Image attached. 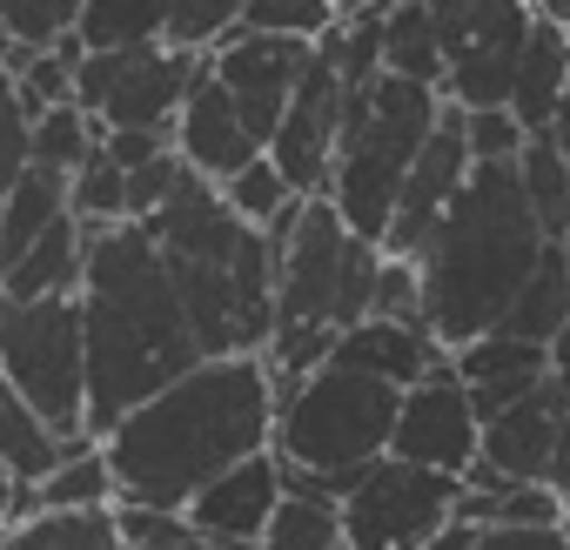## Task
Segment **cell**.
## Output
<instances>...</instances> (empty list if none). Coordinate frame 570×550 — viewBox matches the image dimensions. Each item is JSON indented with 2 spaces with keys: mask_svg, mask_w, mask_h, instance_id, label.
Wrapping results in <instances>:
<instances>
[{
  "mask_svg": "<svg viewBox=\"0 0 570 550\" xmlns=\"http://www.w3.org/2000/svg\"><path fill=\"white\" fill-rule=\"evenodd\" d=\"M275 410H282V390L262 356L195 363L181 383H168L101 436L121 503L181 517L215 477L275 450Z\"/></svg>",
  "mask_w": 570,
  "mask_h": 550,
  "instance_id": "1",
  "label": "cell"
},
{
  "mask_svg": "<svg viewBox=\"0 0 570 550\" xmlns=\"http://www.w3.org/2000/svg\"><path fill=\"white\" fill-rule=\"evenodd\" d=\"M81 323H88V436H108L148 396H161L195 363H208L188 303L141 222L95 228Z\"/></svg>",
  "mask_w": 570,
  "mask_h": 550,
  "instance_id": "2",
  "label": "cell"
},
{
  "mask_svg": "<svg viewBox=\"0 0 570 550\" xmlns=\"http://www.w3.org/2000/svg\"><path fill=\"white\" fill-rule=\"evenodd\" d=\"M543 255H550V235H543V222L523 195L517 161H476L463 195L436 222L430 248L416 255L430 336L450 356L497 336Z\"/></svg>",
  "mask_w": 570,
  "mask_h": 550,
  "instance_id": "3",
  "label": "cell"
},
{
  "mask_svg": "<svg viewBox=\"0 0 570 550\" xmlns=\"http://www.w3.org/2000/svg\"><path fill=\"white\" fill-rule=\"evenodd\" d=\"M188 303V323L202 336V356H268L275 336V242L268 228H248L215 181L195 168L181 188L141 222Z\"/></svg>",
  "mask_w": 570,
  "mask_h": 550,
  "instance_id": "4",
  "label": "cell"
},
{
  "mask_svg": "<svg viewBox=\"0 0 570 550\" xmlns=\"http://www.w3.org/2000/svg\"><path fill=\"white\" fill-rule=\"evenodd\" d=\"M275 242V336H268V376L275 390H296L303 376H316L336 343L376 316V275H383V248L363 242L330 195L296 202L268 228Z\"/></svg>",
  "mask_w": 570,
  "mask_h": 550,
  "instance_id": "5",
  "label": "cell"
},
{
  "mask_svg": "<svg viewBox=\"0 0 570 550\" xmlns=\"http://www.w3.org/2000/svg\"><path fill=\"white\" fill-rule=\"evenodd\" d=\"M443 121V88L403 81V75H376L370 88H350L343 101V141H336V175H330V202L336 215L383 248L403 181L416 168V155L430 148Z\"/></svg>",
  "mask_w": 570,
  "mask_h": 550,
  "instance_id": "6",
  "label": "cell"
},
{
  "mask_svg": "<svg viewBox=\"0 0 570 550\" xmlns=\"http://www.w3.org/2000/svg\"><path fill=\"white\" fill-rule=\"evenodd\" d=\"M396 416H403V390L343 363H323L316 376H303L296 390H282L275 410V456L289 477L343 497L370 463L390 456L396 443Z\"/></svg>",
  "mask_w": 570,
  "mask_h": 550,
  "instance_id": "7",
  "label": "cell"
},
{
  "mask_svg": "<svg viewBox=\"0 0 570 550\" xmlns=\"http://www.w3.org/2000/svg\"><path fill=\"white\" fill-rule=\"evenodd\" d=\"M0 376L41 410V423L61 443L88 436V323H81V296L0 303Z\"/></svg>",
  "mask_w": 570,
  "mask_h": 550,
  "instance_id": "8",
  "label": "cell"
},
{
  "mask_svg": "<svg viewBox=\"0 0 570 550\" xmlns=\"http://www.w3.org/2000/svg\"><path fill=\"white\" fill-rule=\"evenodd\" d=\"M436 14V48H443V101L463 115L510 108L537 8L530 0H430Z\"/></svg>",
  "mask_w": 570,
  "mask_h": 550,
  "instance_id": "9",
  "label": "cell"
},
{
  "mask_svg": "<svg viewBox=\"0 0 570 550\" xmlns=\"http://www.w3.org/2000/svg\"><path fill=\"white\" fill-rule=\"evenodd\" d=\"M456 503H463L456 477L383 456L343 490V530L356 550H423L456 523Z\"/></svg>",
  "mask_w": 570,
  "mask_h": 550,
  "instance_id": "10",
  "label": "cell"
},
{
  "mask_svg": "<svg viewBox=\"0 0 570 550\" xmlns=\"http://www.w3.org/2000/svg\"><path fill=\"white\" fill-rule=\"evenodd\" d=\"M202 68H208V55H181L168 41L135 48V55H88L81 81H75V101L101 128H161V135H175L181 101L202 81Z\"/></svg>",
  "mask_w": 570,
  "mask_h": 550,
  "instance_id": "11",
  "label": "cell"
},
{
  "mask_svg": "<svg viewBox=\"0 0 570 550\" xmlns=\"http://www.w3.org/2000/svg\"><path fill=\"white\" fill-rule=\"evenodd\" d=\"M390 456L416 463V470H436V477H470L476 456H483V416L456 376V363H443L436 376H423L416 390H403V416H396V443Z\"/></svg>",
  "mask_w": 570,
  "mask_h": 550,
  "instance_id": "12",
  "label": "cell"
},
{
  "mask_svg": "<svg viewBox=\"0 0 570 550\" xmlns=\"http://www.w3.org/2000/svg\"><path fill=\"white\" fill-rule=\"evenodd\" d=\"M309 61H316L309 41H275V35H248V28L228 35V41L208 55L215 81L228 88V101L242 108V121H248V135H255L262 148L275 141V128H282V115H289V101H296Z\"/></svg>",
  "mask_w": 570,
  "mask_h": 550,
  "instance_id": "13",
  "label": "cell"
},
{
  "mask_svg": "<svg viewBox=\"0 0 570 550\" xmlns=\"http://www.w3.org/2000/svg\"><path fill=\"white\" fill-rule=\"evenodd\" d=\"M343 101H350V88H343L336 61L316 48L309 75H303V88H296V101H289V115H282V128H275V141H268V161L282 168V181H289L303 202L330 195L336 141H343Z\"/></svg>",
  "mask_w": 570,
  "mask_h": 550,
  "instance_id": "14",
  "label": "cell"
},
{
  "mask_svg": "<svg viewBox=\"0 0 570 550\" xmlns=\"http://www.w3.org/2000/svg\"><path fill=\"white\" fill-rule=\"evenodd\" d=\"M470 168H476V155H470V115H463L456 101H443V121H436L430 148L416 155V168H410V181H403V202H396V222H390V235H383V255L416 262V255L430 248L436 222L450 215V202L463 195Z\"/></svg>",
  "mask_w": 570,
  "mask_h": 550,
  "instance_id": "15",
  "label": "cell"
},
{
  "mask_svg": "<svg viewBox=\"0 0 570 550\" xmlns=\"http://www.w3.org/2000/svg\"><path fill=\"white\" fill-rule=\"evenodd\" d=\"M282 497H289V470H282L275 450H262V456L235 463L228 477H215V483L181 510V523H188L202 543H215V550H262V537H268Z\"/></svg>",
  "mask_w": 570,
  "mask_h": 550,
  "instance_id": "16",
  "label": "cell"
},
{
  "mask_svg": "<svg viewBox=\"0 0 570 550\" xmlns=\"http://www.w3.org/2000/svg\"><path fill=\"white\" fill-rule=\"evenodd\" d=\"M563 383L550 376L543 390H530L523 403H510L503 416L483 423V456L476 470L497 477V483H550V463H557V436H563Z\"/></svg>",
  "mask_w": 570,
  "mask_h": 550,
  "instance_id": "17",
  "label": "cell"
},
{
  "mask_svg": "<svg viewBox=\"0 0 570 550\" xmlns=\"http://www.w3.org/2000/svg\"><path fill=\"white\" fill-rule=\"evenodd\" d=\"M175 155L202 175V181H235L248 161H262L268 148L248 135V121H242V108L228 101V88L215 81V68H202V81L188 88V101H181V121H175Z\"/></svg>",
  "mask_w": 570,
  "mask_h": 550,
  "instance_id": "18",
  "label": "cell"
},
{
  "mask_svg": "<svg viewBox=\"0 0 570 550\" xmlns=\"http://www.w3.org/2000/svg\"><path fill=\"white\" fill-rule=\"evenodd\" d=\"M450 363H456V376H463V390H470V403H476L483 423L503 416L510 403H523L530 390H543V383L557 376V370H550V350H543V343H523V336H510V330H497V336L456 350Z\"/></svg>",
  "mask_w": 570,
  "mask_h": 550,
  "instance_id": "19",
  "label": "cell"
},
{
  "mask_svg": "<svg viewBox=\"0 0 570 550\" xmlns=\"http://www.w3.org/2000/svg\"><path fill=\"white\" fill-rule=\"evenodd\" d=\"M330 363L363 370V376H383V383H396V390H416L423 376H436V370L450 363V350H443L430 330H410V323H383V316H370V323H356V330L336 343Z\"/></svg>",
  "mask_w": 570,
  "mask_h": 550,
  "instance_id": "20",
  "label": "cell"
},
{
  "mask_svg": "<svg viewBox=\"0 0 570 550\" xmlns=\"http://www.w3.org/2000/svg\"><path fill=\"white\" fill-rule=\"evenodd\" d=\"M88 242H95V228H81L75 215L55 222L8 275H0V303H55V296H81V283H88Z\"/></svg>",
  "mask_w": 570,
  "mask_h": 550,
  "instance_id": "21",
  "label": "cell"
},
{
  "mask_svg": "<svg viewBox=\"0 0 570 550\" xmlns=\"http://www.w3.org/2000/svg\"><path fill=\"white\" fill-rule=\"evenodd\" d=\"M563 101H570V28H557V21L537 14L523 68H517V88H510V115H517L523 135H543Z\"/></svg>",
  "mask_w": 570,
  "mask_h": 550,
  "instance_id": "22",
  "label": "cell"
},
{
  "mask_svg": "<svg viewBox=\"0 0 570 550\" xmlns=\"http://www.w3.org/2000/svg\"><path fill=\"white\" fill-rule=\"evenodd\" d=\"M75 215V195H68V175H48V168H21V181L8 188V202H0V275H8L55 222Z\"/></svg>",
  "mask_w": 570,
  "mask_h": 550,
  "instance_id": "23",
  "label": "cell"
},
{
  "mask_svg": "<svg viewBox=\"0 0 570 550\" xmlns=\"http://www.w3.org/2000/svg\"><path fill=\"white\" fill-rule=\"evenodd\" d=\"M121 490H115V463L101 450V436H75L61 450V463L35 483V517L41 510H115Z\"/></svg>",
  "mask_w": 570,
  "mask_h": 550,
  "instance_id": "24",
  "label": "cell"
},
{
  "mask_svg": "<svg viewBox=\"0 0 570 550\" xmlns=\"http://www.w3.org/2000/svg\"><path fill=\"white\" fill-rule=\"evenodd\" d=\"M61 436L41 423V410L8 383V376H0V463H8V477L21 483V490H35L55 463H61Z\"/></svg>",
  "mask_w": 570,
  "mask_h": 550,
  "instance_id": "25",
  "label": "cell"
},
{
  "mask_svg": "<svg viewBox=\"0 0 570 550\" xmlns=\"http://www.w3.org/2000/svg\"><path fill=\"white\" fill-rule=\"evenodd\" d=\"M101 141H108V128H101L81 101L48 108V115H35V121H28V161H35V168H48V175H68V181L101 155Z\"/></svg>",
  "mask_w": 570,
  "mask_h": 550,
  "instance_id": "26",
  "label": "cell"
},
{
  "mask_svg": "<svg viewBox=\"0 0 570 550\" xmlns=\"http://www.w3.org/2000/svg\"><path fill=\"white\" fill-rule=\"evenodd\" d=\"M81 48L88 55H135L168 41V0H88L81 8Z\"/></svg>",
  "mask_w": 570,
  "mask_h": 550,
  "instance_id": "27",
  "label": "cell"
},
{
  "mask_svg": "<svg viewBox=\"0 0 570 550\" xmlns=\"http://www.w3.org/2000/svg\"><path fill=\"white\" fill-rule=\"evenodd\" d=\"M383 75L443 88V48H436V14L430 0H396L383 14Z\"/></svg>",
  "mask_w": 570,
  "mask_h": 550,
  "instance_id": "28",
  "label": "cell"
},
{
  "mask_svg": "<svg viewBox=\"0 0 570 550\" xmlns=\"http://www.w3.org/2000/svg\"><path fill=\"white\" fill-rule=\"evenodd\" d=\"M0 550H128L115 510H41L0 537Z\"/></svg>",
  "mask_w": 570,
  "mask_h": 550,
  "instance_id": "29",
  "label": "cell"
},
{
  "mask_svg": "<svg viewBox=\"0 0 570 550\" xmlns=\"http://www.w3.org/2000/svg\"><path fill=\"white\" fill-rule=\"evenodd\" d=\"M563 323H570V255L550 242V255L537 262V275L523 283V296H517V310H510V336H523V343H557L563 336Z\"/></svg>",
  "mask_w": 570,
  "mask_h": 550,
  "instance_id": "30",
  "label": "cell"
},
{
  "mask_svg": "<svg viewBox=\"0 0 570 550\" xmlns=\"http://www.w3.org/2000/svg\"><path fill=\"white\" fill-rule=\"evenodd\" d=\"M517 175H523V195H530L543 235L563 242V228H570V155L550 135H530L523 155H517Z\"/></svg>",
  "mask_w": 570,
  "mask_h": 550,
  "instance_id": "31",
  "label": "cell"
},
{
  "mask_svg": "<svg viewBox=\"0 0 570 550\" xmlns=\"http://www.w3.org/2000/svg\"><path fill=\"white\" fill-rule=\"evenodd\" d=\"M242 28L248 35H275V41H309V48H323L343 28V14H336V0H248Z\"/></svg>",
  "mask_w": 570,
  "mask_h": 550,
  "instance_id": "32",
  "label": "cell"
},
{
  "mask_svg": "<svg viewBox=\"0 0 570 550\" xmlns=\"http://www.w3.org/2000/svg\"><path fill=\"white\" fill-rule=\"evenodd\" d=\"M248 0H168V48L181 55H215L228 35H242Z\"/></svg>",
  "mask_w": 570,
  "mask_h": 550,
  "instance_id": "33",
  "label": "cell"
},
{
  "mask_svg": "<svg viewBox=\"0 0 570 550\" xmlns=\"http://www.w3.org/2000/svg\"><path fill=\"white\" fill-rule=\"evenodd\" d=\"M222 202H228V208H235V215H242L248 228H275V222L289 215V208H296L303 195H296L289 181H282V168H275V161L262 155V161H248V168H242L235 181H222Z\"/></svg>",
  "mask_w": 570,
  "mask_h": 550,
  "instance_id": "34",
  "label": "cell"
},
{
  "mask_svg": "<svg viewBox=\"0 0 570 550\" xmlns=\"http://www.w3.org/2000/svg\"><path fill=\"white\" fill-rule=\"evenodd\" d=\"M81 8L88 0H0V28H8L14 48H55L81 28Z\"/></svg>",
  "mask_w": 570,
  "mask_h": 550,
  "instance_id": "35",
  "label": "cell"
},
{
  "mask_svg": "<svg viewBox=\"0 0 570 550\" xmlns=\"http://www.w3.org/2000/svg\"><path fill=\"white\" fill-rule=\"evenodd\" d=\"M68 195H75V222H81V228H121V222H128V175H121L108 155H95V161L68 181Z\"/></svg>",
  "mask_w": 570,
  "mask_h": 550,
  "instance_id": "36",
  "label": "cell"
},
{
  "mask_svg": "<svg viewBox=\"0 0 570 550\" xmlns=\"http://www.w3.org/2000/svg\"><path fill=\"white\" fill-rule=\"evenodd\" d=\"M376 316H383V323L430 330V323H423V268H416V262L383 255V275H376Z\"/></svg>",
  "mask_w": 570,
  "mask_h": 550,
  "instance_id": "37",
  "label": "cell"
},
{
  "mask_svg": "<svg viewBox=\"0 0 570 550\" xmlns=\"http://www.w3.org/2000/svg\"><path fill=\"white\" fill-rule=\"evenodd\" d=\"M28 168V108H21V88H14V68L0 61V202L21 181Z\"/></svg>",
  "mask_w": 570,
  "mask_h": 550,
  "instance_id": "38",
  "label": "cell"
},
{
  "mask_svg": "<svg viewBox=\"0 0 570 550\" xmlns=\"http://www.w3.org/2000/svg\"><path fill=\"white\" fill-rule=\"evenodd\" d=\"M181 175H188V161H181L175 148H168L161 161L135 168V175H128V222H148V215H155V208H161V202L181 188Z\"/></svg>",
  "mask_w": 570,
  "mask_h": 550,
  "instance_id": "39",
  "label": "cell"
},
{
  "mask_svg": "<svg viewBox=\"0 0 570 550\" xmlns=\"http://www.w3.org/2000/svg\"><path fill=\"white\" fill-rule=\"evenodd\" d=\"M523 128H517V115L510 108H490V115H470V155L476 161H517L523 155Z\"/></svg>",
  "mask_w": 570,
  "mask_h": 550,
  "instance_id": "40",
  "label": "cell"
},
{
  "mask_svg": "<svg viewBox=\"0 0 570 550\" xmlns=\"http://www.w3.org/2000/svg\"><path fill=\"white\" fill-rule=\"evenodd\" d=\"M168 148H175V135H161V128H108V141H101V155H108L121 175H135V168L161 161Z\"/></svg>",
  "mask_w": 570,
  "mask_h": 550,
  "instance_id": "41",
  "label": "cell"
},
{
  "mask_svg": "<svg viewBox=\"0 0 570 550\" xmlns=\"http://www.w3.org/2000/svg\"><path fill=\"white\" fill-rule=\"evenodd\" d=\"M470 550H570V530L563 523H543V530H476Z\"/></svg>",
  "mask_w": 570,
  "mask_h": 550,
  "instance_id": "42",
  "label": "cell"
},
{
  "mask_svg": "<svg viewBox=\"0 0 570 550\" xmlns=\"http://www.w3.org/2000/svg\"><path fill=\"white\" fill-rule=\"evenodd\" d=\"M135 550H215V543H202V537H195V530H188V523L175 517V523H168L161 537H148V543H135Z\"/></svg>",
  "mask_w": 570,
  "mask_h": 550,
  "instance_id": "43",
  "label": "cell"
},
{
  "mask_svg": "<svg viewBox=\"0 0 570 550\" xmlns=\"http://www.w3.org/2000/svg\"><path fill=\"white\" fill-rule=\"evenodd\" d=\"M570 403V396H563ZM550 490L570 503V410H563V436H557V463H550Z\"/></svg>",
  "mask_w": 570,
  "mask_h": 550,
  "instance_id": "44",
  "label": "cell"
},
{
  "mask_svg": "<svg viewBox=\"0 0 570 550\" xmlns=\"http://www.w3.org/2000/svg\"><path fill=\"white\" fill-rule=\"evenodd\" d=\"M14 510H21V483L8 477V463H0V537L14 530Z\"/></svg>",
  "mask_w": 570,
  "mask_h": 550,
  "instance_id": "45",
  "label": "cell"
},
{
  "mask_svg": "<svg viewBox=\"0 0 570 550\" xmlns=\"http://www.w3.org/2000/svg\"><path fill=\"white\" fill-rule=\"evenodd\" d=\"M396 0H336V14L343 21H376V14H390Z\"/></svg>",
  "mask_w": 570,
  "mask_h": 550,
  "instance_id": "46",
  "label": "cell"
},
{
  "mask_svg": "<svg viewBox=\"0 0 570 550\" xmlns=\"http://www.w3.org/2000/svg\"><path fill=\"white\" fill-rule=\"evenodd\" d=\"M470 543H476V523H450V530H443L436 543H423V550H470Z\"/></svg>",
  "mask_w": 570,
  "mask_h": 550,
  "instance_id": "47",
  "label": "cell"
},
{
  "mask_svg": "<svg viewBox=\"0 0 570 550\" xmlns=\"http://www.w3.org/2000/svg\"><path fill=\"white\" fill-rule=\"evenodd\" d=\"M550 370H557V376H570V323H563V336L550 343Z\"/></svg>",
  "mask_w": 570,
  "mask_h": 550,
  "instance_id": "48",
  "label": "cell"
},
{
  "mask_svg": "<svg viewBox=\"0 0 570 550\" xmlns=\"http://www.w3.org/2000/svg\"><path fill=\"white\" fill-rule=\"evenodd\" d=\"M563 530H570V503H563Z\"/></svg>",
  "mask_w": 570,
  "mask_h": 550,
  "instance_id": "49",
  "label": "cell"
}]
</instances>
